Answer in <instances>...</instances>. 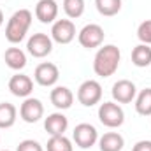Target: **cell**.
Wrapping results in <instances>:
<instances>
[{"mask_svg": "<svg viewBox=\"0 0 151 151\" xmlns=\"http://www.w3.org/2000/svg\"><path fill=\"white\" fill-rule=\"evenodd\" d=\"M121 62V53L119 47L114 44H107L99 47L95 58H93V70L100 77H111L118 70Z\"/></svg>", "mask_w": 151, "mask_h": 151, "instance_id": "6da1fadb", "label": "cell"}, {"mask_svg": "<svg viewBox=\"0 0 151 151\" xmlns=\"http://www.w3.org/2000/svg\"><path fill=\"white\" fill-rule=\"evenodd\" d=\"M32 12L28 9H19L16 11L9 21H7V27H5V39L11 42V44H18L21 42L23 39L27 37V32L30 30V25H32Z\"/></svg>", "mask_w": 151, "mask_h": 151, "instance_id": "7a4b0ae2", "label": "cell"}, {"mask_svg": "<svg viewBox=\"0 0 151 151\" xmlns=\"http://www.w3.org/2000/svg\"><path fill=\"white\" fill-rule=\"evenodd\" d=\"M99 119L107 128H118L125 123V113L118 102H104L99 107Z\"/></svg>", "mask_w": 151, "mask_h": 151, "instance_id": "3957f363", "label": "cell"}, {"mask_svg": "<svg viewBox=\"0 0 151 151\" xmlns=\"http://www.w3.org/2000/svg\"><path fill=\"white\" fill-rule=\"evenodd\" d=\"M77 100L84 107L97 106L102 100V86H100V83L95 81V79H88V81L81 83V86L77 88Z\"/></svg>", "mask_w": 151, "mask_h": 151, "instance_id": "277c9868", "label": "cell"}, {"mask_svg": "<svg viewBox=\"0 0 151 151\" xmlns=\"http://www.w3.org/2000/svg\"><path fill=\"white\" fill-rule=\"evenodd\" d=\"M104 28L97 23H90L86 27L81 28V32L77 34V40L83 47L86 49H93V47H100L102 42H104Z\"/></svg>", "mask_w": 151, "mask_h": 151, "instance_id": "5b68a950", "label": "cell"}, {"mask_svg": "<svg viewBox=\"0 0 151 151\" xmlns=\"http://www.w3.org/2000/svg\"><path fill=\"white\" fill-rule=\"evenodd\" d=\"M72 139L77 148L88 150V148L95 146V142L99 141V132L90 123H79V125H76L74 132H72Z\"/></svg>", "mask_w": 151, "mask_h": 151, "instance_id": "8992f818", "label": "cell"}, {"mask_svg": "<svg viewBox=\"0 0 151 151\" xmlns=\"http://www.w3.org/2000/svg\"><path fill=\"white\" fill-rule=\"evenodd\" d=\"M27 49L34 58H44L53 51V39L47 34H34L27 42Z\"/></svg>", "mask_w": 151, "mask_h": 151, "instance_id": "52a82bcc", "label": "cell"}, {"mask_svg": "<svg viewBox=\"0 0 151 151\" xmlns=\"http://www.w3.org/2000/svg\"><path fill=\"white\" fill-rule=\"evenodd\" d=\"M51 39L58 44H69L76 39V25L72 19H56L51 27Z\"/></svg>", "mask_w": 151, "mask_h": 151, "instance_id": "ba28073f", "label": "cell"}, {"mask_svg": "<svg viewBox=\"0 0 151 151\" xmlns=\"http://www.w3.org/2000/svg\"><path fill=\"white\" fill-rule=\"evenodd\" d=\"M34 77H35L37 84H40V86H55L58 77H60V70H58V67L55 63L42 62L35 67Z\"/></svg>", "mask_w": 151, "mask_h": 151, "instance_id": "9c48e42d", "label": "cell"}, {"mask_svg": "<svg viewBox=\"0 0 151 151\" xmlns=\"http://www.w3.org/2000/svg\"><path fill=\"white\" fill-rule=\"evenodd\" d=\"M113 99L118 104H130L137 97V88L128 79H119L113 84Z\"/></svg>", "mask_w": 151, "mask_h": 151, "instance_id": "30bf717a", "label": "cell"}, {"mask_svg": "<svg viewBox=\"0 0 151 151\" xmlns=\"http://www.w3.org/2000/svg\"><path fill=\"white\" fill-rule=\"evenodd\" d=\"M19 116L25 123H37L39 119L44 116V106L39 99L28 97L19 107Z\"/></svg>", "mask_w": 151, "mask_h": 151, "instance_id": "8fae6325", "label": "cell"}, {"mask_svg": "<svg viewBox=\"0 0 151 151\" xmlns=\"http://www.w3.org/2000/svg\"><path fill=\"white\" fill-rule=\"evenodd\" d=\"M9 91L14 97L19 99H28L30 93L34 91V81L25 74H16L9 79Z\"/></svg>", "mask_w": 151, "mask_h": 151, "instance_id": "7c38bea8", "label": "cell"}, {"mask_svg": "<svg viewBox=\"0 0 151 151\" xmlns=\"http://www.w3.org/2000/svg\"><path fill=\"white\" fill-rule=\"evenodd\" d=\"M69 128V119L63 113H53L44 119V130L53 137V135H65Z\"/></svg>", "mask_w": 151, "mask_h": 151, "instance_id": "4fadbf2b", "label": "cell"}, {"mask_svg": "<svg viewBox=\"0 0 151 151\" xmlns=\"http://www.w3.org/2000/svg\"><path fill=\"white\" fill-rule=\"evenodd\" d=\"M35 18L40 23H55L58 18V4L55 0H39L35 5Z\"/></svg>", "mask_w": 151, "mask_h": 151, "instance_id": "5bb4252c", "label": "cell"}, {"mask_svg": "<svg viewBox=\"0 0 151 151\" xmlns=\"http://www.w3.org/2000/svg\"><path fill=\"white\" fill-rule=\"evenodd\" d=\"M49 100H51V104H53L56 109L65 111V109H69V107L72 106V102H74V93H72L67 86H55V88L51 90V93H49Z\"/></svg>", "mask_w": 151, "mask_h": 151, "instance_id": "9a60e30c", "label": "cell"}, {"mask_svg": "<svg viewBox=\"0 0 151 151\" xmlns=\"http://www.w3.org/2000/svg\"><path fill=\"white\" fill-rule=\"evenodd\" d=\"M4 60H5V65L9 69H12V70H21V69L27 67V55L19 47H9V49H5Z\"/></svg>", "mask_w": 151, "mask_h": 151, "instance_id": "2e32d148", "label": "cell"}, {"mask_svg": "<svg viewBox=\"0 0 151 151\" xmlns=\"http://www.w3.org/2000/svg\"><path fill=\"white\" fill-rule=\"evenodd\" d=\"M123 146H125V139L118 132H107L99 139L100 151H121Z\"/></svg>", "mask_w": 151, "mask_h": 151, "instance_id": "e0dca14e", "label": "cell"}, {"mask_svg": "<svg viewBox=\"0 0 151 151\" xmlns=\"http://www.w3.org/2000/svg\"><path fill=\"white\" fill-rule=\"evenodd\" d=\"M132 63L139 69L151 65V47L148 44H137L132 49Z\"/></svg>", "mask_w": 151, "mask_h": 151, "instance_id": "ac0fdd59", "label": "cell"}, {"mask_svg": "<svg viewBox=\"0 0 151 151\" xmlns=\"http://www.w3.org/2000/svg\"><path fill=\"white\" fill-rule=\"evenodd\" d=\"M18 109L11 102H2L0 104V128H11L16 123Z\"/></svg>", "mask_w": 151, "mask_h": 151, "instance_id": "d6986e66", "label": "cell"}, {"mask_svg": "<svg viewBox=\"0 0 151 151\" xmlns=\"http://www.w3.org/2000/svg\"><path fill=\"white\" fill-rule=\"evenodd\" d=\"M135 111L141 116H151V88H144L135 97Z\"/></svg>", "mask_w": 151, "mask_h": 151, "instance_id": "ffe728a7", "label": "cell"}, {"mask_svg": "<svg viewBox=\"0 0 151 151\" xmlns=\"http://www.w3.org/2000/svg\"><path fill=\"white\" fill-rule=\"evenodd\" d=\"M95 7L102 16H116L121 11V0H95Z\"/></svg>", "mask_w": 151, "mask_h": 151, "instance_id": "44dd1931", "label": "cell"}, {"mask_svg": "<svg viewBox=\"0 0 151 151\" xmlns=\"http://www.w3.org/2000/svg\"><path fill=\"white\" fill-rule=\"evenodd\" d=\"M46 150L47 151H74L72 146V141L65 135H53L49 137L47 144H46Z\"/></svg>", "mask_w": 151, "mask_h": 151, "instance_id": "7402d4cb", "label": "cell"}, {"mask_svg": "<svg viewBox=\"0 0 151 151\" xmlns=\"http://www.w3.org/2000/svg\"><path fill=\"white\" fill-rule=\"evenodd\" d=\"M63 11L70 19L81 18L84 12V0H63Z\"/></svg>", "mask_w": 151, "mask_h": 151, "instance_id": "603a6c76", "label": "cell"}, {"mask_svg": "<svg viewBox=\"0 0 151 151\" xmlns=\"http://www.w3.org/2000/svg\"><path fill=\"white\" fill-rule=\"evenodd\" d=\"M137 39L141 40V44H151V19L142 21L137 27Z\"/></svg>", "mask_w": 151, "mask_h": 151, "instance_id": "cb8c5ba5", "label": "cell"}, {"mask_svg": "<svg viewBox=\"0 0 151 151\" xmlns=\"http://www.w3.org/2000/svg\"><path fill=\"white\" fill-rule=\"evenodd\" d=\"M16 151H44V148L34 139H25L18 144Z\"/></svg>", "mask_w": 151, "mask_h": 151, "instance_id": "d4e9b609", "label": "cell"}, {"mask_svg": "<svg viewBox=\"0 0 151 151\" xmlns=\"http://www.w3.org/2000/svg\"><path fill=\"white\" fill-rule=\"evenodd\" d=\"M132 151H151V141H139L135 142V146L132 148Z\"/></svg>", "mask_w": 151, "mask_h": 151, "instance_id": "484cf974", "label": "cell"}, {"mask_svg": "<svg viewBox=\"0 0 151 151\" xmlns=\"http://www.w3.org/2000/svg\"><path fill=\"white\" fill-rule=\"evenodd\" d=\"M4 25V12H2V9H0V27Z\"/></svg>", "mask_w": 151, "mask_h": 151, "instance_id": "4316f807", "label": "cell"}, {"mask_svg": "<svg viewBox=\"0 0 151 151\" xmlns=\"http://www.w3.org/2000/svg\"><path fill=\"white\" fill-rule=\"evenodd\" d=\"M4 151H9V150H4Z\"/></svg>", "mask_w": 151, "mask_h": 151, "instance_id": "83f0119b", "label": "cell"}, {"mask_svg": "<svg viewBox=\"0 0 151 151\" xmlns=\"http://www.w3.org/2000/svg\"><path fill=\"white\" fill-rule=\"evenodd\" d=\"M0 141H2V137H0Z\"/></svg>", "mask_w": 151, "mask_h": 151, "instance_id": "f1b7e54d", "label": "cell"}]
</instances>
